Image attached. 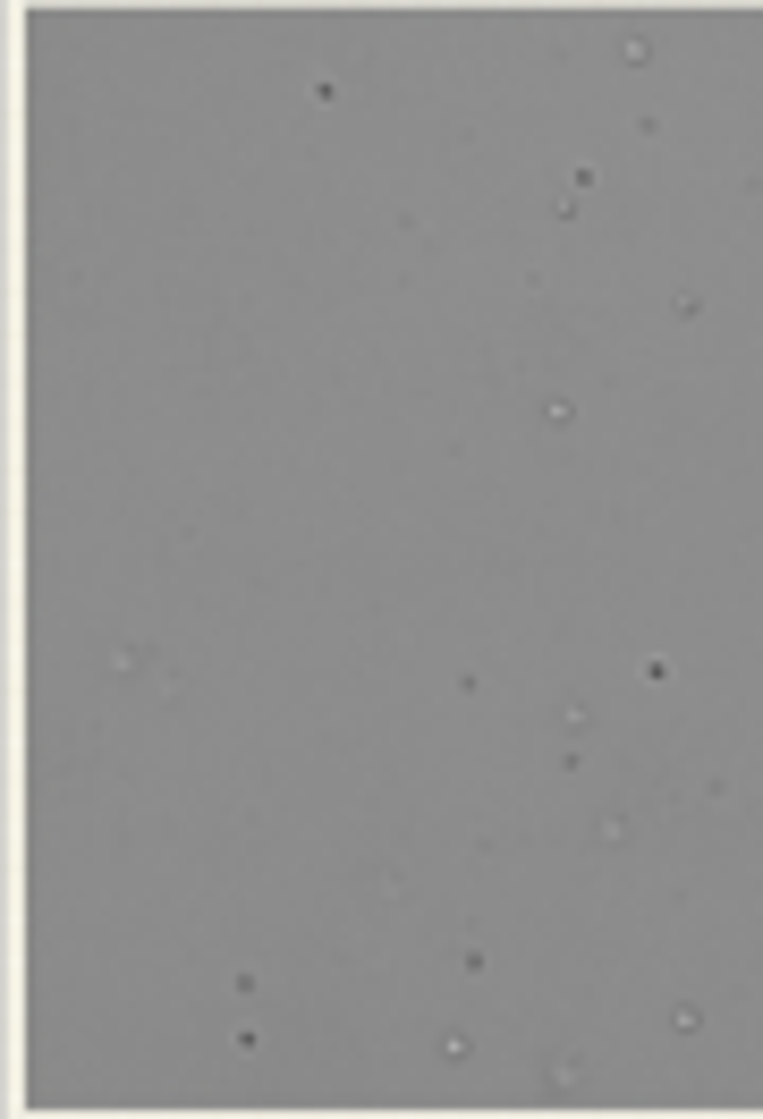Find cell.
Instances as JSON below:
<instances>
[{"mask_svg":"<svg viewBox=\"0 0 763 1119\" xmlns=\"http://www.w3.org/2000/svg\"><path fill=\"white\" fill-rule=\"evenodd\" d=\"M535 1077H543V1094H585V1077H594V1069H585V1052H543Z\"/></svg>","mask_w":763,"mask_h":1119,"instance_id":"1","label":"cell"},{"mask_svg":"<svg viewBox=\"0 0 763 1119\" xmlns=\"http://www.w3.org/2000/svg\"><path fill=\"white\" fill-rule=\"evenodd\" d=\"M569 424H577V399L569 390H543L535 399V433H569Z\"/></svg>","mask_w":763,"mask_h":1119,"instance_id":"2","label":"cell"},{"mask_svg":"<svg viewBox=\"0 0 763 1119\" xmlns=\"http://www.w3.org/2000/svg\"><path fill=\"white\" fill-rule=\"evenodd\" d=\"M585 840H594V848H628V840H636V823H628L619 806H602L594 823H585Z\"/></svg>","mask_w":763,"mask_h":1119,"instance_id":"3","label":"cell"},{"mask_svg":"<svg viewBox=\"0 0 763 1119\" xmlns=\"http://www.w3.org/2000/svg\"><path fill=\"white\" fill-rule=\"evenodd\" d=\"M467 1052H475V1035H467V1026H441V1060H450V1069H458V1060H467Z\"/></svg>","mask_w":763,"mask_h":1119,"instance_id":"4","label":"cell"}]
</instances>
